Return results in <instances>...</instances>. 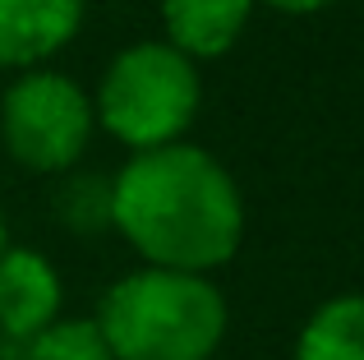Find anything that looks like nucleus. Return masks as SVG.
Masks as SVG:
<instances>
[{
    "mask_svg": "<svg viewBox=\"0 0 364 360\" xmlns=\"http://www.w3.org/2000/svg\"><path fill=\"white\" fill-rule=\"evenodd\" d=\"M161 42L185 51L189 60H217L245 37L254 0H157Z\"/></svg>",
    "mask_w": 364,
    "mask_h": 360,
    "instance_id": "0eeeda50",
    "label": "nucleus"
},
{
    "mask_svg": "<svg viewBox=\"0 0 364 360\" xmlns=\"http://www.w3.org/2000/svg\"><path fill=\"white\" fill-rule=\"evenodd\" d=\"M111 231L152 268L213 272L245 240V194L208 148L176 139L111 176Z\"/></svg>",
    "mask_w": 364,
    "mask_h": 360,
    "instance_id": "f257e3e1",
    "label": "nucleus"
},
{
    "mask_svg": "<svg viewBox=\"0 0 364 360\" xmlns=\"http://www.w3.org/2000/svg\"><path fill=\"white\" fill-rule=\"evenodd\" d=\"M88 0H0V70H42L79 37Z\"/></svg>",
    "mask_w": 364,
    "mask_h": 360,
    "instance_id": "423d86ee",
    "label": "nucleus"
},
{
    "mask_svg": "<svg viewBox=\"0 0 364 360\" xmlns=\"http://www.w3.org/2000/svg\"><path fill=\"white\" fill-rule=\"evenodd\" d=\"M97 111L74 79L55 70H23L0 97V144L33 176H65L88 153Z\"/></svg>",
    "mask_w": 364,
    "mask_h": 360,
    "instance_id": "20e7f679",
    "label": "nucleus"
},
{
    "mask_svg": "<svg viewBox=\"0 0 364 360\" xmlns=\"http://www.w3.org/2000/svg\"><path fill=\"white\" fill-rule=\"evenodd\" d=\"M295 360H364V296H332L304 319Z\"/></svg>",
    "mask_w": 364,
    "mask_h": 360,
    "instance_id": "6e6552de",
    "label": "nucleus"
},
{
    "mask_svg": "<svg viewBox=\"0 0 364 360\" xmlns=\"http://www.w3.org/2000/svg\"><path fill=\"white\" fill-rule=\"evenodd\" d=\"M198 102H203L198 60H189L171 42H134L116 51L92 92L97 125L129 153L185 139Z\"/></svg>",
    "mask_w": 364,
    "mask_h": 360,
    "instance_id": "7ed1b4c3",
    "label": "nucleus"
},
{
    "mask_svg": "<svg viewBox=\"0 0 364 360\" xmlns=\"http://www.w3.org/2000/svg\"><path fill=\"white\" fill-rule=\"evenodd\" d=\"M97 328L116 360H213L231 309L208 272L143 263L107 287Z\"/></svg>",
    "mask_w": 364,
    "mask_h": 360,
    "instance_id": "f03ea898",
    "label": "nucleus"
},
{
    "mask_svg": "<svg viewBox=\"0 0 364 360\" xmlns=\"http://www.w3.org/2000/svg\"><path fill=\"white\" fill-rule=\"evenodd\" d=\"M65 309V282L42 250L5 245L0 250V333L23 346Z\"/></svg>",
    "mask_w": 364,
    "mask_h": 360,
    "instance_id": "39448f33",
    "label": "nucleus"
},
{
    "mask_svg": "<svg viewBox=\"0 0 364 360\" xmlns=\"http://www.w3.org/2000/svg\"><path fill=\"white\" fill-rule=\"evenodd\" d=\"M9 245V226H5V213H0V250Z\"/></svg>",
    "mask_w": 364,
    "mask_h": 360,
    "instance_id": "f8f14e48",
    "label": "nucleus"
},
{
    "mask_svg": "<svg viewBox=\"0 0 364 360\" xmlns=\"http://www.w3.org/2000/svg\"><path fill=\"white\" fill-rule=\"evenodd\" d=\"M254 5H267L277 14H318V9L337 5V0H254Z\"/></svg>",
    "mask_w": 364,
    "mask_h": 360,
    "instance_id": "9b49d317",
    "label": "nucleus"
},
{
    "mask_svg": "<svg viewBox=\"0 0 364 360\" xmlns=\"http://www.w3.org/2000/svg\"><path fill=\"white\" fill-rule=\"evenodd\" d=\"M18 360H116L102 337L97 319H74L60 314L55 324H46L37 337H28Z\"/></svg>",
    "mask_w": 364,
    "mask_h": 360,
    "instance_id": "1a4fd4ad",
    "label": "nucleus"
},
{
    "mask_svg": "<svg viewBox=\"0 0 364 360\" xmlns=\"http://www.w3.org/2000/svg\"><path fill=\"white\" fill-rule=\"evenodd\" d=\"M55 213L70 231H107L111 226V180L102 176H70L65 171V185L55 189Z\"/></svg>",
    "mask_w": 364,
    "mask_h": 360,
    "instance_id": "9d476101",
    "label": "nucleus"
}]
</instances>
